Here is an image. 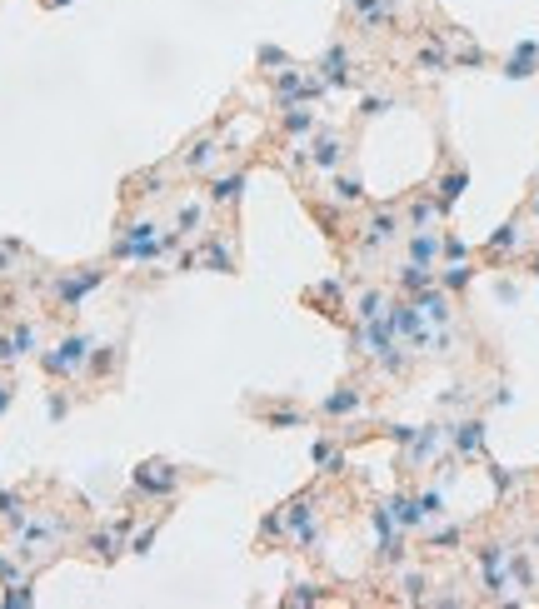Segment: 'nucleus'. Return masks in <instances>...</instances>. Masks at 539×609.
I'll list each match as a JSON object with an SVG mask.
<instances>
[{"mask_svg":"<svg viewBox=\"0 0 539 609\" xmlns=\"http://www.w3.org/2000/svg\"><path fill=\"white\" fill-rule=\"evenodd\" d=\"M470 280H475V265L470 260H454V265H439V285L450 295H460V290H470Z\"/></svg>","mask_w":539,"mask_h":609,"instance_id":"nucleus-30","label":"nucleus"},{"mask_svg":"<svg viewBox=\"0 0 539 609\" xmlns=\"http://www.w3.org/2000/svg\"><path fill=\"white\" fill-rule=\"evenodd\" d=\"M454 260H470V245H464L460 235H450V230H445V250H439V265H454Z\"/></svg>","mask_w":539,"mask_h":609,"instance_id":"nucleus-37","label":"nucleus"},{"mask_svg":"<svg viewBox=\"0 0 539 609\" xmlns=\"http://www.w3.org/2000/svg\"><path fill=\"white\" fill-rule=\"evenodd\" d=\"M439 220H445V205L435 191H420L404 205V230H439Z\"/></svg>","mask_w":539,"mask_h":609,"instance_id":"nucleus-12","label":"nucleus"},{"mask_svg":"<svg viewBox=\"0 0 539 609\" xmlns=\"http://www.w3.org/2000/svg\"><path fill=\"white\" fill-rule=\"evenodd\" d=\"M420 310H425V320L429 325H454V295L445 290V285H429V290H420V295H410Z\"/></svg>","mask_w":539,"mask_h":609,"instance_id":"nucleus-17","label":"nucleus"},{"mask_svg":"<svg viewBox=\"0 0 539 609\" xmlns=\"http://www.w3.org/2000/svg\"><path fill=\"white\" fill-rule=\"evenodd\" d=\"M220 140H215V130H200V135H190L185 145H180L176 155V166L185 170V175H210L215 166H220Z\"/></svg>","mask_w":539,"mask_h":609,"instance_id":"nucleus-8","label":"nucleus"},{"mask_svg":"<svg viewBox=\"0 0 539 609\" xmlns=\"http://www.w3.org/2000/svg\"><path fill=\"white\" fill-rule=\"evenodd\" d=\"M400 240H404V210L375 205V210L360 220V230H355V255H360V260H380V255L395 250Z\"/></svg>","mask_w":539,"mask_h":609,"instance_id":"nucleus-1","label":"nucleus"},{"mask_svg":"<svg viewBox=\"0 0 539 609\" xmlns=\"http://www.w3.org/2000/svg\"><path fill=\"white\" fill-rule=\"evenodd\" d=\"M514 250H525V215H510V220H504V225L485 240V255H489V260L514 255Z\"/></svg>","mask_w":539,"mask_h":609,"instance_id":"nucleus-18","label":"nucleus"},{"mask_svg":"<svg viewBox=\"0 0 539 609\" xmlns=\"http://www.w3.org/2000/svg\"><path fill=\"white\" fill-rule=\"evenodd\" d=\"M389 310V295L385 290H360L355 295V320H375Z\"/></svg>","mask_w":539,"mask_h":609,"instance_id":"nucleus-31","label":"nucleus"},{"mask_svg":"<svg viewBox=\"0 0 539 609\" xmlns=\"http://www.w3.org/2000/svg\"><path fill=\"white\" fill-rule=\"evenodd\" d=\"M165 225H155L151 215H135L120 225V235H115L110 245V260H130V265H155V260H165V245H160Z\"/></svg>","mask_w":539,"mask_h":609,"instance_id":"nucleus-2","label":"nucleus"},{"mask_svg":"<svg viewBox=\"0 0 539 609\" xmlns=\"http://www.w3.org/2000/svg\"><path fill=\"white\" fill-rule=\"evenodd\" d=\"M420 509H425V524L439 520V515H445V495H439V490H425V495H420Z\"/></svg>","mask_w":539,"mask_h":609,"instance_id":"nucleus-39","label":"nucleus"},{"mask_svg":"<svg viewBox=\"0 0 539 609\" xmlns=\"http://www.w3.org/2000/svg\"><path fill=\"white\" fill-rule=\"evenodd\" d=\"M450 444H454V455H464V459L485 455V419L464 415L460 425H450Z\"/></svg>","mask_w":539,"mask_h":609,"instance_id":"nucleus-14","label":"nucleus"},{"mask_svg":"<svg viewBox=\"0 0 539 609\" xmlns=\"http://www.w3.org/2000/svg\"><path fill=\"white\" fill-rule=\"evenodd\" d=\"M180 480H185V470L170 465V459H140L130 470V484H135L140 499H170L180 490Z\"/></svg>","mask_w":539,"mask_h":609,"instance_id":"nucleus-6","label":"nucleus"},{"mask_svg":"<svg viewBox=\"0 0 539 609\" xmlns=\"http://www.w3.org/2000/svg\"><path fill=\"white\" fill-rule=\"evenodd\" d=\"M45 410H51V419H61L65 415V394H51V405H45Z\"/></svg>","mask_w":539,"mask_h":609,"instance_id":"nucleus-48","label":"nucleus"},{"mask_svg":"<svg viewBox=\"0 0 539 609\" xmlns=\"http://www.w3.org/2000/svg\"><path fill=\"white\" fill-rule=\"evenodd\" d=\"M404 260H420V265H439V250H445V230H404Z\"/></svg>","mask_w":539,"mask_h":609,"instance_id":"nucleus-11","label":"nucleus"},{"mask_svg":"<svg viewBox=\"0 0 539 609\" xmlns=\"http://www.w3.org/2000/svg\"><path fill=\"white\" fill-rule=\"evenodd\" d=\"M0 580H5V584H11V580H20V570H15V559H5V555H0Z\"/></svg>","mask_w":539,"mask_h":609,"instance_id":"nucleus-47","label":"nucleus"},{"mask_svg":"<svg viewBox=\"0 0 539 609\" xmlns=\"http://www.w3.org/2000/svg\"><path fill=\"white\" fill-rule=\"evenodd\" d=\"M350 70H355V55H350V45H345V40H335V45L320 55V65H314V76L325 80L330 90H345V85H350Z\"/></svg>","mask_w":539,"mask_h":609,"instance_id":"nucleus-9","label":"nucleus"},{"mask_svg":"<svg viewBox=\"0 0 539 609\" xmlns=\"http://www.w3.org/2000/svg\"><path fill=\"white\" fill-rule=\"evenodd\" d=\"M385 110H395V95H364L360 101V120H380Z\"/></svg>","mask_w":539,"mask_h":609,"instance_id":"nucleus-36","label":"nucleus"},{"mask_svg":"<svg viewBox=\"0 0 539 609\" xmlns=\"http://www.w3.org/2000/svg\"><path fill=\"white\" fill-rule=\"evenodd\" d=\"M450 65H454V55L445 51V40H429V45L414 51V70H425V76H445Z\"/></svg>","mask_w":539,"mask_h":609,"instance_id":"nucleus-25","label":"nucleus"},{"mask_svg":"<svg viewBox=\"0 0 539 609\" xmlns=\"http://www.w3.org/2000/svg\"><path fill=\"white\" fill-rule=\"evenodd\" d=\"M535 65H539V45H535V40H519V45L504 55V76L525 80V76H535Z\"/></svg>","mask_w":539,"mask_h":609,"instance_id":"nucleus-22","label":"nucleus"},{"mask_svg":"<svg viewBox=\"0 0 539 609\" xmlns=\"http://www.w3.org/2000/svg\"><path fill=\"white\" fill-rule=\"evenodd\" d=\"M400 589H404V599H420V595H425V574H400Z\"/></svg>","mask_w":539,"mask_h":609,"instance_id":"nucleus-42","label":"nucleus"},{"mask_svg":"<svg viewBox=\"0 0 539 609\" xmlns=\"http://www.w3.org/2000/svg\"><path fill=\"white\" fill-rule=\"evenodd\" d=\"M314 465H320L325 475H339V465H345L339 444H335V440H314Z\"/></svg>","mask_w":539,"mask_h":609,"instance_id":"nucleus-33","label":"nucleus"},{"mask_svg":"<svg viewBox=\"0 0 539 609\" xmlns=\"http://www.w3.org/2000/svg\"><path fill=\"white\" fill-rule=\"evenodd\" d=\"M26 605H36V589H30V580L20 574V580L5 584V609H26Z\"/></svg>","mask_w":539,"mask_h":609,"instance_id":"nucleus-35","label":"nucleus"},{"mask_svg":"<svg viewBox=\"0 0 539 609\" xmlns=\"http://www.w3.org/2000/svg\"><path fill=\"white\" fill-rule=\"evenodd\" d=\"M345 15L360 36H385L400 20V5L395 0H345Z\"/></svg>","mask_w":539,"mask_h":609,"instance_id":"nucleus-7","label":"nucleus"},{"mask_svg":"<svg viewBox=\"0 0 539 609\" xmlns=\"http://www.w3.org/2000/svg\"><path fill=\"white\" fill-rule=\"evenodd\" d=\"M40 5H45V11H55V5H70V0H40Z\"/></svg>","mask_w":539,"mask_h":609,"instance_id":"nucleus-50","label":"nucleus"},{"mask_svg":"<svg viewBox=\"0 0 539 609\" xmlns=\"http://www.w3.org/2000/svg\"><path fill=\"white\" fill-rule=\"evenodd\" d=\"M11 405H15V385L5 380V375H0V415H5V410H11Z\"/></svg>","mask_w":539,"mask_h":609,"instance_id":"nucleus-46","label":"nucleus"},{"mask_svg":"<svg viewBox=\"0 0 539 609\" xmlns=\"http://www.w3.org/2000/svg\"><path fill=\"white\" fill-rule=\"evenodd\" d=\"M115 360H120V345H95V350H90L86 375H90V380H101V375H110V369H115Z\"/></svg>","mask_w":539,"mask_h":609,"instance_id":"nucleus-32","label":"nucleus"},{"mask_svg":"<svg viewBox=\"0 0 539 609\" xmlns=\"http://www.w3.org/2000/svg\"><path fill=\"white\" fill-rule=\"evenodd\" d=\"M464 185H470V170H464V166H450L445 175L435 180V195H439V205H445V215L454 210V200L464 195Z\"/></svg>","mask_w":539,"mask_h":609,"instance_id":"nucleus-23","label":"nucleus"},{"mask_svg":"<svg viewBox=\"0 0 539 609\" xmlns=\"http://www.w3.org/2000/svg\"><path fill=\"white\" fill-rule=\"evenodd\" d=\"M15 345H11V330H0V365H15Z\"/></svg>","mask_w":539,"mask_h":609,"instance_id":"nucleus-44","label":"nucleus"},{"mask_svg":"<svg viewBox=\"0 0 539 609\" xmlns=\"http://www.w3.org/2000/svg\"><path fill=\"white\" fill-rule=\"evenodd\" d=\"M260 65H290V55L275 51V45H260Z\"/></svg>","mask_w":539,"mask_h":609,"instance_id":"nucleus-45","label":"nucleus"},{"mask_svg":"<svg viewBox=\"0 0 539 609\" xmlns=\"http://www.w3.org/2000/svg\"><path fill=\"white\" fill-rule=\"evenodd\" d=\"M525 215H529V220H539V185H535V195H529V205H525Z\"/></svg>","mask_w":539,"mask_h":609,"instance_id":"nucleus-49","label":"nucleus"},{"mask_svg":"<svg viewBox=\"0 0 539 609\" xmlns=\"http://www.w3.org/2000/svg\"><path fill=\"white\" fill-rule=\"evenodd\" d=\"M330 200H335L339 210H350V205H364L360 175H345V170H335V175H330Z\"/></svg>","mask_w":539,"mask_h":609,"instance_id":"nucleus-24","label":"nucleus"},{"mask_svg":"<svg viewBox=\"0 0 539 609\" xmlns=\"http://www.w3.org/2000/svg\"><path fill=\"white\" fill-rule=\"evenodd\" d=\"M240 195H245V170H230V175H215L210 180V210H235Z\"/></svg>","mask_w":539,"mask_h":609,"instance_id":"nucleus-19","label":"nucleus"},{"mask_svg":"<svg viewBox=\"0 0 539 609\" xmlns=\"http://www.w3.org/2000/svg\"><path fill=\"white\" fill-rule=\"evenodd\" d=\"M320 415L325 419H350V415H364V390L360 385H339L320 400Z\"/></svg>","mask_w":539,"mask_h":609,"instance_id":"nucleus-13","label":"nucleus"},{"mask_svg":"<svg viewBox=\"0 0 539 609\" xmlns=\"http://www.w3.org/2000/svg\"><path fill=\"white\" fill-rule=\"evenodd\" d=\"M0 520L11 524V530H20V524H26V505H20V495H15V490H0Z\"/></svg>","mask_w":539,"mask_h":609,"instance_id":"nucleus-34","label":"nucleus"},{"mask_svg":"<svg viewBox=\"0 0 539 609\" xmlns=\"http://www.w3.org/2000/svg\"><path fill=\"white\" fill-rule=\"evenodd\" d=\"M200 270H220V275H230V270H235V245H230L225 235H205Z\"/></svg>","mask_w":539,"mask_h":609,"instance_id":"nucleus-21","label":"nucleus"},{"mask_svg":"<svg viewBox=\"0 0 539 609\" xmlns=\"http://www.w3.org/2000/svg\"><path fill=\"white\" fill-rule=\"evenodd\" d=\"M314 130H320V115L310 110V101L280 105V135H285V140H310Z\"/></svg>","mask_w":539,"mask_h":609,"instance_id":"nucleus-10","label":"nucleus"},{"mask_svg":"<svg viewBox=\"0 0 539 609\" xmlns=\"http://www.w3.org/2000/svg\"><path fill=\"white\" fill-rule=\"evenodd\" d=\"M510 584H519V589H535L539 584V570H535L529 549H510Z\"/></svg>","mask_w":539,"mask_h":609,"instance_id":"nucleus-28","label":"nucleus"},{"mask_svg":"<svg viewBox=\"0 0 539 609\" xmlns=\"http://www.w3.org/2000/svg\"><path fill=\"white\" fill-rule=\"evenodd\" d=\"M429 285H439V265H420V260H400L395 265V290L400 295H420Z\"/></svg>","mask_w":539,"mask_h":609,"instance_id":"nucleus-15","label":"nucleus"},{"mask_svg":"<svg viewBox=\"0 0 539 609\" xmlns=\"http://www.w3.org/2000/svg\"><path fill=\"white\" fill-rule=\"evenodd\" d=\"M345 160H350V135H345V130L325 126L305 140V166H310L314 175H335V170H345Z\"/></svg>","mask_w":539,"mask_h":609,"instance_id":"nucleus-5","label":"nucleus"},{"mask_svg":"<svg viewBox=\"0 0 539 609\" xmlns=\"http://www.w3.org/2000/svg\"><path fill=\"white\" fill-rule=\"evenodd\" d=\"M155 534H160V520H151V524H145V530H140L135 540H130V549H135V555H151V545H155Z\"/></svg>","mask_w":539,"mask_h":609,"instance_id":"nucleus-40","label":"nucleus"},{"mask_svg":"<svg viewBox=\"0 0 539 609\" xmlns=\"http://www.w3.org/2000/svg\"><path fill=\"white\" fill-rule=\"evenodd\" d=\"M126 534H130V520L126 524H115V530H95V534H86V549L101 564H115V559L126 555Z\"/></svg>","mask_w":539,"mask_h":609,"instance_id":"nucleus-16","label":"nucleus"},{"mask_svg":"<svg viewBox=\"0 0 539 609\" xmlns=\"http://www.w3.org/2000/svg\"><path fill=\"white\" fill-rule=\"evenodd\" d=\"M290 589H295V595H285V605H314V599H320L314 584H290Z\"/></svg>","mask_w":539,"mask_h":609,"instance_id":"nucleus-41","label":"nucleus"},{"mask_svg":"<svg viewBox=\"0 0 539 609\" xmlns=\"http://www.w3.org/2000/svg\"><path fill=\"white\" fill-rule=\"evenodd\" d=\"M205 215H210V200H180L176 205V230L180 235H205Z\"/></svg>","mask_w":539,"mask_h":609,"instance_id":"nucleus-26","label":"nucleus"},{"mask_svg":"<svg viewBox=\"0 0 539 609\" xmlns=\"http://www.w3.org/2000/svg\"><path fill=\"white\" fill-rule=\"evenodd\" d=\"M90 335H61L51 350H40V369L51 380H86V365H90Z\"/></svg>","mask_w":539,"mask_h":609,"instance_id":"nucleus-3","label":"nucleus"},{"mask_svg":"<svg viewBox=\"0 0 539 609\" xmlns=\"http://www.w3.org/2000/svg\"><path fill=\"white\" fill-rule=\"evenodd\" d=\"M11 345H15V355L26 360V355H40V325H30V320H15L11 325Z\"/></svg>","mask_w":539,"mask_h":609,"instance_id":"nucleus-29","label":"nucleus"},{"mask_svg":"<svg viewBox=\"0 0 539 609\" xmlns=\"http://www.w3.org/2000/svg\"><path fill=\"white\" fill-rule=\"evenodd\" d=\"M250 415H260L270 430H300L305 419H310L300 405H290V400H275V405H250Z\"/></svg>","mask_w":539,"mask_h":609,"instance_id":"nucleus-20","label":"nucleus"},{"mask_svg":"<svg viewBox=\"0 0 539 609\" xmlns=\"http://www.w3.org/2000/svg\"><path fill=\"white\" fill-rule=\"evenodd\" d=\"M105 285V265H76V270H61V275L51 280V300L61 304V310H80V304L90 300V295Z\"/></svg>","mask_w":539,"mask_h":609,"instance_id":"nucleus-4","label":"nucleus"},{"mask_svg":"<svg viewBox=\"0 0 539 609\" xmlns=\"http://www.w3.org/2000/svg\"><path fill=\"white\" fill-rule=\"evenodd\" d=\"M464 540L460 524H445V530H429V549H454Z\"/></svg>","mask_w":539,"mask_h":609,"instance_id":"nucleus-38","label":"nucleus"},{"mask_svg":"<svg viewBox=\"0 0 539 609\" xmlns=\"http://www.w3.org/2000/svg\"><path fill=\"white\" fill-rule=\"evenodd\" d=\"M385 505H389V515H395V524H400V530H420V524H425L420 495H395V499H385Z\"/></svg>","mask_w":539,"mask_h":609,"instance_id":"nucleus-27","label":"nucleus"},{"mask_svg":"<svg viewBox=\"0 0 539 609\" xmlns=\"http://www.w3.org/2000/svg\"><path fill=\"white\" fill-rule=\"evenodd\" d=\"M140 185H145L140 195H151V200H155V195H165V170H151V175L140 180Z\"/></svg>","mask_w":539,"mask_h":609,"instance_id":"nucleus-43","label":"nucleus"}]
</instances>
